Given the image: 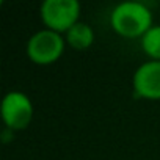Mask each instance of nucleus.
I'll list each match as a JSON object with an SVG mask.
<instances>
[{"label":"nucleus","instance_id":"1","mask_svg":"<svg viewBox=\"0 0 160 160\" xmlns=\"http://www.w3.org/2000/svg\"><path fill=\"white\" fill-rule=\"evenodd\" d=\"M110 25L124 38H141L154 25L152 11L141 2H121L110 13Z\"/></svg>","mask_w":160,"mask_h":160},{"label":"nucleus","instance_id":"2","mask_svg":"<svg viewBox=\"0 0 160 160\" xmlns=\"http://www.w3.org/2000/svg\"><path fill=\"white\" fill-rule=\"evenodd\" d=\"M66 39L61 33L52 32L49 28H42L35 32L27 41V55L28 58L39 66H47L60 60L64 53Z\"/></svg>","mask_w":160,"mask_h":160},{"label":"nucleus","instance_id":"3","mask_svg":"<svg viewBox=\"0 0 160 160\" xmlns=\"http://www.w3.org/2000/svg\"><path fill=\"white\" fill-rule=\"evenodd\" d=\"M39 14L46 28L57 33H66L78 22L80 3L77 0H44Z\"/></svg>","mask_w":160,"mask_h":160},{"label":"nucleus","instance_id":"4","mask_svg":"<svg viewBox=\"0 0 160 160\" xmlns=\"http://www.w3.org/2000/svg\"><path fill=\"white\" fill-rule=\"evenodd\" d=\"M0 115L7 129L16 132L24 130L33 119V104L30 98L22 91H8L2 99Z\"/></svg>","mask_w":160,"mask_h":160},{"label":"nucleus","instance_id":"5","mask_svg":"<svg viewBox=\"0 0 160 160\" xmlns=\"http://www.w3.org/2000/svg\"><path fill=\"white\" fill-rule=\"evenodd\" d=\"M132 88L138 98L160 99V61L148 60L141 63L133 72Z\"/></svg>","mask_w":160,"mask_h":160},{"label":"nucleus","instance_id":"6","mask_svg":"<svg viewBox=\"0 0 160 160\" xmlns=\"http://www.w3.org/2000/svg\"><path fill=\"white\" fill-rule=\"evenodd\" d=\"M64 39H66V44H69L72 49L85 50L91 47L94 42V30L88 24L78 21L74 27H71L64 33Z\"/></svg>","mask_w":160,"mask_h":160},{"label":"nucleus","instance_id":"7","mask_svg":"<svg viewBox=\"0 0 160 160\" xmlns=\"http://www.w3.org/2000/svg\"><path fill=\"white\" fill-rule=\"evenodd\" d=\"M141 49L151 58L160 61V25H152L141 38Z\"/></svg>","mask_w":160,"mask_h":160}]
</instances>
